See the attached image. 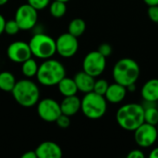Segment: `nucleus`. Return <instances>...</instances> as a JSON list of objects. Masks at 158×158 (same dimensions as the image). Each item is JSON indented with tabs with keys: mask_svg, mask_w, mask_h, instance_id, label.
I'll return each instance as SVG.
<instances>
[{
	"mask_svg": "<svg viewBox=\"0 0 158 158\" xmlns=\"http://www.w3.org/2000/svg\"><path fill=\"white\" fill-rule=\"evenodd\" d=\"M86 30V23L82 19L80 18H76L73 19L68 27V32H69L70 34H72L75 37H80L81 36L84 31Z\"/></svg>",
	"mask_w": 158,
	"mask_h": 158,
	"instance_id": "obj_21",
	"label": "nucleus"
},
{
	"mask_svg": "<svg viewBox=\"0 0 158 158\" xmlns=\"http://www.w3.org/2000/svg\"><path fill=\"white\" fill-rule=\"evenodd\" d=\"M59 1H63V2H65V3H67V2H69V0H59Z\"/></svg>",
	"mask_w": 158,
	"mask_h": 158,
	"instance_id": "obj_37",
	"label": "nucleus"
},
{
	"mask_svg": "<svg viewBox=\"0 0 158 158\" xmlns=\"http://www.w3.org/2000/svg\"><path fill=\"white\" fill-rule=\"evenodd\" d=\"M38 158H61L63 152L61 147L51 141H46L40 143L35 149Z\"/></svg>",
	"mask_w": 158,
	"mask_h": 158,
	"instance_id": "obj_13",
	"label": "nucleus"
},
{
	"mask_svg": "<svg viewBox=\"0 0 158 158\" xmlns=\"http://www.w3.org/2000/svg\"><path fill=\"white\" fill-rule=\"evenodd\" d=\"M49 11H50V14L54 18L60 19L67 12V5L63 1L54 0L53 2L49 4Z\"/></svg>",
	"mask_w": 158,
	"mask_h": 158,
	"instance_id": "obj_23",
	"label": "nucleus"
},
{
	"mask_svg": "<svg viewBox=\"0 0 158 158\" xmlns=\"http://www.w3.org/2000/svg\"><path fill=\"white\" fill-rule=\"evenodd\" d=\"M74 81L77 85L78 91L81 92L83 94H87L90 92H93L94 90V85L95 82L94 77L91 76L90 74L86 73L85 71H81L78 72L74 76Z\"/></svg>",
	"mask_w": 158,
	"mask_h": 158,
	"instance_id": "obj_17",
	"label": "nucleus"
},
{
	"mask_svg": "<svg viewBox=\"0 0 158 158\" xmlns=\"http://www.w3.org/2000/svg\"><path fill=\"white\" fill-rule=\"evenodd\" d=\"M57 87H58V91L64 97L75 95L79 92L74 79H71L66 76L58 82Z\"/></svg>",
	"mask_w": 158,
	"mask_h": 158,
	"instance_id": "obj_18",
	"label": "nucleus"
},
{
	"mask_svg": "<svg viewBox=\"0 0 158 158\" xmlns=\"http://www.w3.org/2000/svg\"><path fill=\"white\" fill-rule=\"evenodd\" d=\"M56 125L61 128V129H67L69 125H70V119H69V116H66L64 114H61L57 119L56 120Z\"/></svg>",
	"mask_w": 158,
	"mask_h": 158,
	"instance_id": "obj_27",
	"label": "nucleus"
},
{
	"mask_svg": "<svg viewBox=\"0 0 158 158\" xmlns=\"http://www.w3.org/2000/svg\"><path fill=\"white\" fill-rule=\"evenodd\" d=\"M81 110L90 119H99L105 116L107 110V101L104 95L90 92L84 94L81 99Z\"/></svg>",
	"mask_w": 158,
	"mask_h": 158,
	"instance_id": "obj_5",
	"label": "nucleus"
},
{
	"mask_svg": "<svg viewBox=\"0 0 158 158\" xmlns=\"http://www.w3.org/2000/svg\"><path fill=\"white\" fill-rule=\"evenodd\" d=\"M20 31L19 26L18 25L17 21L15 19H10L6 21L5 24V30L4 32H6L8 35H16Z\"/></svg>",
	"mask_w": 158,
	"mask_h": 158,
	"instance_id": "obj_24",
	"label": "nucleus"
},
{
	"mask_svg": "<svg viewBox=\"0 0 158 158\" xmlns=\"http://www.w3.org/2000/svg\"><path fill=\"white\" fill-rule=\"evenodd\" d=\"M156 129H157V131H158V123H157V125H156Z\"/></svg>",
	"mask_w": 158,
	"mask_h": 158,
	"instance_id": "obj_39",
	"label": "nucleus"
},
{
	"mask_svg": "<svg viewBox=\"0 0 158 158\" xmlns=\"http://www.w3.org/2000/svg\"><path fill=\"white\" fill-rule=\"evenodd\" d=\"M38 68H39V65L37 64L36 60L33 59L32 57H30L29 59L21 63V72L28 79H31L36 76Z\"/></svg>",
	"mask_w": 158,
	"mask_h": 158,
	"instance_id": "obj_22",
	"label": "nucleus"
},
{
	"mask_svg": "<svg viewBox=\"0 0 158 158\" xmlns=\"http://www.w3.org/2000/svg\"><path fill=\"white\" fill-rule=\"evenodd\" d=\"M37 114L45 122H56L62 114L60 104L53 98H44L37 103Z\"/></svg>",
	"mask_w": 158,
	"mask_h": 158,
	"instance_id": "obj_10",
	"label": "nucleus"
},
{
	"mask_svg": "<svg viewBox=\"0 0 158 158\" xmlns=\"http://www.w3.org/2000/svg\"><path fill=\"white\" fill-rule=\"evenodd\" d=\"M21 158H38L37 157V155L35 153V151H28L26 153H24Z\"/></svg>",
	"mask_w": 158,
	"mask_h": 158,
	"instance_id": "obj_31",
	"label": "nucleus"
},
{
	"mask_svg": "<svg viewBox=\"0 0 158 158\" xmlns=\"http://www.w3.org/2000/svg\"><path fill=\"white\" fill-rule=\"evenodd\" d=\"M147 14H148V17L149 19L156 22L158 23V5L156 6H150L148 7V11H147Z\"/></svg>",
	"mask_w": 158,
	"mask_h": 158,
	"instance_id": "obj_29",
	"label": "nucleus"
},
{
	"mask_svg": "<svg viewBox=\"0 0 158 158\" xmlns=\"http://www.w3.org/2000/svg\"><path fill=\"white\" fill-rule=\"evenodd\" d=\"M106 57L97 50L88 53L82 61V70L93 77L100 76L106 69Z\"/></svg>",
	"mask_w": 158,
	"mask_h": 158,
	"instance_id": "obj_8",
	"label": "nucleus"
},
{
	"mask_svg": "<svg viewBox=\"0 0 158 158\" xmlns=\"http://www.w3.org/2000/svg\"><path fill=\"white\" fill-rule=\"evenodd\" d=\"M27 3L37 10H42L49 6L51 0H27Z\"/></svg>",
	"mask_w": 158,
	"mask_h": 158,
	"instance_id": "obj_26",
	"label": "nucleus"
},
{
	"mask_svg": "<svg viewBox=\"0 0 158 158\" xmlns=\"http://www.w3.org/2000/svg\"><path fill=\"white\" fill-rule=\"evenodd\" d=\"M56 53L64 58H69L76 55L79 49V42L77 37L69 32L62 33L56 40Z\"/></svg>",
	"mask_w": 158,
	"mask_h": 158,
	"instance_id": "obj_11",
	"label": "nucleus"
},
{
	"mask_svg": "<svg viewBox=\"0 0 158 158\" xmlns=\"http://www.w3.org/2000/svg\"><path fill=\"white\" fill-rule=\"evenodd\" d=\"M141 95L144 102L156 103L158 101V79L148 80L141 89Z\"/></svg>",
	"mask_w": 158,
	"mask_h": 158,
	"instance_id": "obj_15",
	"label": "nucleus"
},
{
	"mask_svg": "<svg viewBox=\"0 0 158 158\" xmlns=\"http://www.w3.org/2000/svg\"><path fill=\"white\" fill-rule=\"evenodd\" d=\"M11 94L15 101L19 106L26 108L36 106L40 100L39 87L34 81L28 78L17 81Z\"/></svg>",
	"mask_w": 158,
	"mask_h": 158,
	"instance_id": "obj_4",
	"label": "nucleus"
},
{
	"mask_svg": "<svg viewBox=\"0 0 158 158\" xmlns=\"http://www.w3.org/2000/svg\"><path fill=\"white\" fill-rule=\"evenodd\" d=\"M14 19L19 26L20 31H30L37 24L38 10L28 3L23 4L17 8Z\"/></svg>",
	"mask_w": 158,
	"mask_h": 158,
	"instance_id": "obj_7",
	"label": "nucleus"
},
{
	"mask_svg": "<svg viewBox=\"0 0 158 158\" xmlns=\"http://www.w3.org/2000/svg\"><path fill=\"white\" fill-rule=\"evenodd\" d=\"M126 94L127 88L119 83L114 82L112 84H109L104 96L106 101L111 104H119L125 99Z\"/></svg>",
	"mask_w": 158,
	"mask_h": 158,
	"instance_id": "obj_14",
	"label": "nucleus"
},
{
	"mask_svg": "<svg viewBox=\"0 0 158 158\" xmlns=\"http://www.w3.org/2000/svg\"><path fill=\"white\" fill-rule=\"evenodd\" d=\"M97 51H98L100 54H102L104 56L108 57V56H111V54H112V51H113V50H112V46H111L109 44L105 43V44H100V45H99V47H98Z\"/></svg>",
	"mask_w": 158,
	"mask_h": 158,
	"instance_id": "obj_28",
	"label": "nucleus"
},
{
	"mask_svg": "<svg viewBox=\"0 0 158 158\" xmlns=\"http://www.w3.org/2000/svg\"><path fill=\"white\" fill-rule=\"evenodd\" d=\"M141 73L139 64L132 58L124 57L119 59L113 68L112 76L115 82L125 87L136 83Z\"/></svg>",
	"mask_w": 158,
	"mask_h": 158,
	"instance_id": "obj_3",
	"label": "nucleus"
},
{
	"mask_svg": "<svg viewBox=\"0 0 158 158\" xmlns=\"http://www.w3.org/2000/svg\"><path fill=\"white\" fill-rule=\"evenodd\" d=\"M133 132L135 143L142 148H149L153 146L158 139L156 126L147 122H143Z\"/></svg>",
	"mask_w": 158,
	"mask_h": 158,
	"instance_id": "obj_9",
	"label": "nucleus"
},
{
	"mask_svg": "<svg viewBox=\"0 0 158 158\" xmlns=\"http://www.w3.org/2000/svg\"><path fill=\"white\" fill-rule=\"evenodd\" d=\"M144 3L150 6H156V5H158V0H143Z\"/></svg>",
	"mask_w": 158,
	"mask_h": 158,
	"instance_id": "obj_34",
	"label": "nucleus"
},
{
	"mask_svg": "<svg viewBox=\"0 0 158 158\" xmlns=\"http://www.w3.org/2000/svg\"><path fill=\"white\" fill-rule=\"evenodd\" d=\"M120 128L127 131H134L144 122V107L137 103H130L120 106L116 114Z\"/></svg>",
	"mask_w": 158,
	"mask_h": 158,
	"instance_id": "obj_1",
	"label": "nucleus"
},
{
	"mask_svg": "<svg viewBox=\"0 0 158 158\" xmlns=\"http://www.w3.org/2000/svg\"><path fill=\"white\" fill-rule=\"evenodd\" d=\"M81 100L76 94L71 96H66L60 103L61 113L70 118L76 115L81 110Z\"/></svg>",
	"mask_w": 158,
	"mask_h": 158,
	"instance_id": "obj_16",
	"label": "nucleus"
},
{
	"mask_svg": "<svg viewBox=\"0 0 158 158\" xmlns=\"http://www.w3.org/2000/svg\"><path fill=\"white\" fill-rule=\"evenodd\" d=\"M31 55L39 59L52 58L56 53V40L44 32H37L32 35L29 42Z\"/></svg>",
	"mask_w": 158,
	"mask_h": 158,
	"instance_id": "obj_6",
	"label": "nucleus"
},
{
	"mask_svg": "<svg viewBox=\"0 0 158 158\" xmlns=\"http://www.w3.org/2000/svg\"><path fill=\"white\" fill-rule=\"evenodd\" d=\"M8 59L14 63L21 64L32 56L29 43L23 41H15L11 43L6 49Z\"/></svg>",
	"mask_w": 158,
	"mask_h": 158,
	"instance_id": "obj_12",
	"label": "nucleus"
},
{
	"mask_svg": "<svg viewBox=\"0 0 158 158\" xmlns=\"http://www.w3.org/2000/svg\"><path fill=\"white\" fill-rule=\"evenodd\" d=\"M143 105L144 107V122L156 126L158 123V108L156 103H148Z\"/></svg>",
	"mask_w": 158,
	"mask_h": 158,
	"instance_id": "obj_20",
	"label": "nucleus"
},
{
	"mask_svg": "<svg viewBox=\"0 0 158 158\" xmlns=\"http://www.w3.org/2000/svg\"><path fill=\"white\" fill-rule=\"evenodd\" d=\"M66 76L64 65L56 59L48 58L39 65L36 78L38 82L45 87L56 86Z\"/></svg>",
	"mask_w": 158,
	"mask_h": 158,
	"instance_id": "obj_2",
	"label": "nucleus"
},
{
	"mask_svg": "<svg viewBox=\"0 0 158 158\" xmlns=\"http://www.w3.org/2000/svg\"><path fill=\"white\" fill-rule=\"evenodd\" d=\"M7 2H8V0H0V6H5Z\"/></svg>",
	"mask_w": 158,
	"mask_h": 158,
	"instance_id": "obj_36",
	"label": "nucleus"
},
{
	"mask_svg": "<svg viewBox=\"0 0 158 158\" xmlns=\"http://www.w3.org/2000/svg\"><path fill=\"white\" fill-rule=\"evenodd\" d=\"M156 106H157V108H158V101L156 102Z\"/></svg>",
	"mask_w": 158,
	"mask_h": 158,
	"instance_id": "obj_38",
	"label": "nucleus"
},
{
	"mask_svg": "<svg viewBox=\"0 0 158 158\" xmlns=\"http://www.w3.org/2000/svg\"><path fill=\"white\" fill-rule=\"evenodd\" d=\"M126 88H127V92L129 91L130 93H134V92L136 91V83L131 84V85H129V86L126 87Z\"/></svg>",
	"mask_w": 158,
	"mask_h": 158,
	"instance_id": "obj_35",
	"label": "nucleus"
},
{
	"mask_svg": "<svg viewBox=\"0 0 158 158\" xmlns=\"http://www.w3.org/2000/svg\"><path fill=\"white\" fill-rule=\"evenodd\" d=\"M109 86V83L107 82L106 80H104V79H99L97 81H95L94 82V92L98 94H101V95H105L107 88Z\"/></svg>",
	"mask_w": 158,
	"mask_h": 158,
	"instance_id": "obj_25",
	"label": "nucleus"
},
{
	"mask_svg": "<svg viewBox=\"0 0 158 158\" xmlns=\"http://www.w3.org/2000/svg\"><path fill=\"white\" fill-rule=\"evenodd\" d=\"M6 19L4 18V16L2 14H0V35L4 32L5 30V24H6Z\"/></svg>",
	"mask_w": 158,
	"mask_h": 158,
	"instance_id": "obj_32",
	"label": "nucleus"
},
{
	"mask_svg": "<svg viewBox=\"0 0 158 158\" xmlns=\"http://www.w3.org/2000/svg\"><path fill=\"white\" fill-rule=\"evenodd\" d=\"M17 81L15 76L9 71L0 72V90L3 92L11 93Z\"/></svg>",
	"mask_w": 158,
	"mask_h": 158,
	"instance_id": "obj_19",
	"label": "nucleus"
},
{
	"mask_svg": "<svg viewBox=\"0 0 158 158\" xmlns=\"http://www.w3.org/2000/svg\"><path fill=\"white\" fill-rule=\"evenodd\" d=\"M149 157L150 158H158V147L156 148H154L150 154H149Z\"/></svg>",
	"mask_w": 158,
	"mask_h": 158,
	"instance_id": "obj_33",
	"label": "nucleus"
},
{
	"mask_svg": "<svg viewBox=\"0 0 158 158\" xmlns=\"http://www.w3.org/2000/svg\"><path fill=\"white\" fill-rule=\"evenodd\" d=\"M128 158H143L145 157V155L144 153L140 150V149H134L132 151H131L128 156H127Z\"/></svg>",
	"mask_w": 158,
	"mask_h": 158,
	"instance_id": "obj_30",
	"label": "nucleus"
}]
</instances>
